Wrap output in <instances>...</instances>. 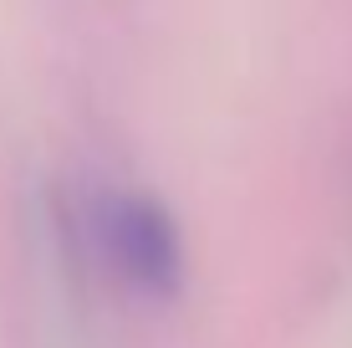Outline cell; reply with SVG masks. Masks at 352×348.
I'll return each instance as SVG.
<instances>
[{"label": "cell", "mask_w": 352, "mask_h": 348, "mask_svg": "<svg viewBox=\"0 0 352 348\" xmlns=\"http://www.w3.org/2000/svg\"><path fill=\"white\" fill-rule=\"evenodd\" d=\"M92 236H97V251L107 256V267L138 292H174L179 277H184L179 231L164 215V205H153L148 195L107 190L92 210Z\"/></svg>", "instance_id": "1"}]
</instances>
